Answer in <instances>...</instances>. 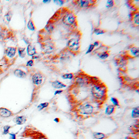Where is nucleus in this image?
Instances as JSON below:
<instances>
[{
  "instance_id": "1",
  "label": "nucleus",
  "mask_w": 139,
  "mask_h": 139,
  "mask_svg": "<svg viewBox=\"0 0 139 139\" xmlns=\"http://www.w3.org/2000/svg\"><path fill=\"white\" fill-rule=\"evenodd\" d=\"M91 92L93 96L96 99H102L106 95V88L103 85H98L93 87Z\"/></svg>"
},
{
  "instance_id": "2",
  "label": "nucleus",
  "mask_w": 139,
  "mask_h": 139,
  "mask_svg": "<svg viewBox=\"0 0 139 139\" xmlns=\"http://www.w3.org/2000/svg\"><path fill=\"white\" fill-rule=\"evenodd\" d=\"M94 107L89 104H84L81 106L79 112L81 113L84 115H89L94 112Z\"/></svg>"
},
{
  "instance_id": "3",
  "label": "nucleus",
  "mask_w": 139,
  "mask_h": 139,
  "mask_svg": "<svg viewBox=\"0 0 139 139\" xmlns=\"http://www.w3.org/2000/svg\"><path fill=\"white\" fill-rule=\"evenodd\" d=\"M68 47L70 50L72 51H76L79 48V43L78 39L72 38L68 41Z\"/></svg>"
},
{
  "instance_id": "4",
  "label": "nucleus",
  "mask_w": 139,
  "mask_h": 139,
  "mask_svg": "<svg viewBox=\"0 0 139 139\" xmlns=\"http://www.w3.org/2000/svg\"><path fill=\"white\" fill-rule=\"evenodd\" d=\"M75 19L76 18L74 14L69 13L64 16L63 17V22L65 24L71 25L75 22Z\"/></svg>"
},
{
  "instance_id": "5",
  "label": "nucleus",
  "mask_w": 139,
  "mask_h": 139,
  "mask_svg": "<svg viewBox=\"0 0 139 139\" xmlns=\"http://www.w3.org/2000/svg\"><path fill=\"white\" fill-rule=\"evenodd\" d=\"M32 81L34 84L39 85L42 82V77L40 74L36 73L32 77Z\"/></svg>"
},
{
  "instance_id": "6",
  "label": "nucleus",
  "mask_w": 139,
  "mask_h": 139,
  "mask_svg": "<svg viewBox=\"0 0 139 139\" xmlns=\"http://www.w3.org/2000/svg\"><path fill=\"white\" fill-rule=\"evenodd\" d=\"M12 114V112L7 109L1 108H0V116L3 117H8Z\"/></svg>"
},
{
  "instance_id": "7",
  "label": "nucleus",
  "mask_w": 139,
  "mask_h": 139,
  "mask_svg": "<svg viewBox=\"0 0 139 139\" xmlns=\"http://www.w3.org/2000/svg\"><path fill=\"white\" fill-rule=\"evenodd\" d=\"M27 118L25 116H17L15 118V122L18 125H22L25 123Z\"/></svg>"
},
{
  "instance_id": "8",
  "label": "nucleus",
  "mask_w": 139,
  "mask_h": 139,
  "mask_svg": "<svg viewBox=\"0 0 139 139\" xmlns=\"http://www.w3.org/2000/svg\"><path fill=\"white\" fill-rule=\"evenodd\" d=\"M52 86L54 88L57 89H60L62 88H65L66 87V85L64 84L60 81L56 80L52 82Z\"/></svg>"
},
{
  "instance_id": "9",
  "label": "nucleus",
  "mask_w": 139,
  "mask_h": 139,
  "mask_svg": "<svg viewBox=\"0 0 139 139\" xmlns=\"http://www.w3.org/2000/svg\"><path fill=\"white\" fill-rule=\"evenodd\" d=\"M14 74L17 77L20 78H25L27 76L26 73L19 69L16 70L14 71Z\"/></svg>"
},
{
  "instance_id": "10",
  "label": "nucleus",
  "mask_w": 139,
  "mask_h": 139,
  "mask_svg": "<svg viewBox=\"0 0 139 139\" xmlns=\"http://www.w3.org/2000/svg\"><path fill=\"white\" fill-rule=\"evenodd\" d=\"M6 52L7 56L10 58H12L15 54L16 49L12 47H9L7 48Z\"/></svg>"
},
{
  "instance_id": "11",
  "label": "nucleus",
  "mask_w": 139,
  "mask_h": 139,
  "mask_svg": "<svg viewBox=\"0 0 139 139\" xmlns=\"http://www.w3.org/2000/svg\"><path fill=\"white\" fill-rule=\"evenodd\" d=\"M115 110V107L114 106L112 105L108 106L106 109L105 112L108 115H110L114 112Z\"/></svg>"
},
{
  "instance_id": "12",
  "label": "nucleus",
  "mask_w": 139,
  "mask_h": 139,
  "mask_svg": "<svg viewBox=\"0 0 139 139\" xmlns=\"http://www.w3.org/2000/svg\"><path fill=\"white\" fill-rule=\"evenodd\" d=\"M27 51L28 55H30V56H33L36 53L35 48L31 45H29L27 47Z\"/></svg>"
},
{
  "instance_id": "13",
  "label": "nucleus",
  "mask_w": 139,
  "mask_h": 139,
  "mask_svg": "<svg viewBox=\"0 0 139 139\" xmlns=\"http://www.w3.org/2000/svg\"><path fill=\"white\" fill-rule=\"evenodd\" d=\"M94 136L96 139H104L105 138V135L99 132H95L94 133Z\"/></svg>"
},
{
  "instance_id": "14",
  "label": "nucleus",
  "mask_w": 139,
  "mask_h": 139,
  "mask_svg": "<svg viewBox=\"0 0 139 139\" xmlns=\"http://www.w3.org/2000/svg\"><path fill=\"white\" fill-rule=\"evenodd\" d=\"M78 5L81 7H86L89 6V0H79L78 1Z\"/></svg>"
},
{
  "instance_id": "15",
  "label": "nucleus",
  "mask_w": 139,
  "mask_h": 139,
  "mask_svg": "<svg viewBox=\"0 0 139 139\" xmlns=\"http://www.w3.org/2000/svg\"><path fill=\"white\" fill-rule=\"evenodd\" d=\"M139 117V107L133 109L132 112V117L133 118H138Z\"/></svg>"
},
{
  "instance_id": "16",
  "label": "nucleus",
  "mask_w": 139,
  "mask_h": 139,
  "mask_svg": "<svg viewBox=\"0 0 139 139\" xmlns=\"http://www.w3.org/2000/svg\"><path fill=\"white\" fill-rule=\"evenodd\" d=\"M131 54L134 56H138L139 54V49L138 48H133L130 50Z\"/></svg>"
},
{
  "instance_id": "17",
  "label": "nucleus",
  "mask_w": 139,
  "mask_h": 139,
  "mask_svg": "<svg viewBox=\"0 0 139 139\" xmlns=\"http://www.w3.org/2000/svg\"><path fill=\"white\" fill-rule=\"evenodd\" d=\"M49 104L48 102H44V103H42V104L38 106V109H39V111H40L42 110L43 109L49 106Z\"/></svg>"
},
{
  "instance_id": "18",
  "label": "nucleus",
  "mask_w": 139,
  "mask_h": 139,
  "mask_svg": "<svg viewBox=\"0 0 139 139\" xmlns=\"http://www.w3.org/2000/svg\"><path fill=\"white\" fill-rule=\"evenodd\" d=\"M109 54L107 52H103L98 55L99 57L102 59H104L109 56Z\"/></svg>"
},
{
  "instance_id": "19",
  "label": "nucleus",
  "mask_w": 139,
  "mask_h": 139,
  "mask_svg": "<svg viewBox=\"0 0 139 139\" xmlns=\"http://www.w3.org/2000/svg\"><path fill=\"white\" fill-rule=\"evenodd\" d=\"M74 77V75L72 73H68L65 74L63 75L62 76V77L63 79H69V80H71L73 78V77Z\"/></svg>"
},
{
  "instance_id": "20",
  "label": "nucleus",
  "mask_w": 139,
  "mask_h": 139,
  "mask_svg": "<svg viewBox=\"0 0 139 139\" xmlns=\"http://www.w3.org/2000/svg\"><path fill=\"white\" fill-rule=\"evenodd\" d=\"M25 48H19V55L20 57L24 58L25 55Z\"/></svg>"
},
{
  "instance_id": "21",
  "label": "nucleus",
  "mask_w": 139,
  "mask_h": 139,
  "mask_svg": "<svg viewBox=\"0 0 139 139\" xmlns=\"http://www.w3.org/2000/svg\"><path fill=\"white\" fill-rule=\"evenodd\" d=\"M111 101L114 105L116 106H119V102L117 98L115 97H112Z\"/></svg>"
},
{
  "instance_id": "22",
  "label": "nucleus",
  "mask_w": 139,
  "mask_h": 139,
  "mask_svg": "<svg viewBox=\"0 0 139 139\" xmlns=\"http://www.w3.org/2000/svg\"><path fill=\"white\" fill-rule=\"evenodd\" d=\"M27 27L29 29H30L31 30L34 31L35 29V28H34V24L31 21H30L28 22V24H27Z\"/></svg>"
},
{
  "instance_id": "23",
  "label": "nucleus",
  "mask_w": 139,
  "mask_h": 139,
  "mask_svg": "<svg viewBox=\"0 0 139 139\" xmlns=\"http://www.w3.org/2000/svg\"><path fill=\"white\" fill-rule=\"evenodd\" d=\"M139 14L138 13L136 14L135 15L134 18H133V21L135 23V24L138 25H139Z\"/></svg>"
},
{
  "instance_id": "24",
  "label": "nucleus",
  "mask_w": 139,
  "mask_h": 139,
  "mask_svg": "<svg viewBox=\"0 0 139 139\" xmlns=\"http://www.w3.org/2000/svg\"><path fill=\"white\" fill-rule=\"evenodd\" d=\"M11 127L8 125H6L4 126L3 127V134H7L9 131V129H10Z\"/></svg>"
},
{
  "instance_id": "25",
  "label": "nucleus",
  "mask_w": 139,
  "mask_h": 139,
  "mask_svg": "<svg viewBox=\"0 0 139 139\" xmlns=\"http://www.w3.org/2000/svg\"><path fill=\"white\" fill-rule=\"evenodd\" d=\"M94 33L97 35H99V34H104V31L102 30V29H96L94 30Z\"/></svg>"
},
{
  "instance_id": "26",
  "label": "nucleus",
  "mask_w": 139,
  "mask_h": 139,
  "mask_svg": "<svg viewBox=\"0 0 139 139\" xmlns=\"http://www.w3.org/2000/svg\"><path fill=\"white\" fill-rule=\"evenodd\" d=\"M113 0H107L106 3V7L109 8L113 7Z\"/></svg>"
},
{
  "instance_id": "27",
  "label": "nucleus",
  "mask_w": 139,
  "mask_h": 139,
  "mask_svg": "<svg viewBox=\"0 0 139 139\" xmlns=\"http://www.w3.org/2000/svg\"><path fill=\"white\" fill-rule=\"evenodd\" d=\"M94 45H90L89 48H88V50L87 51L86 54H88L89 53H91V52L92 51V50H93V49H94Z\"/></svg>"
},
{
  "instance_id": "28",
  "label": "nucleus",
  "mask_w": 139,
  "mask_h": 139,
  "mask_svg": "<svg viewBox=\"0 0 139 139\" xmlns=\"http://www.w3.org/2000/svg\"><path fill=\"white\" fill-rule=\"evenodd\" d=\"M54 2L56 4V5H59L60 6H61L63 5L64 3V1L63 0H54Z\"/></svg>"
},
{
  "instance_id": "29",
  "label": "nucleus",
  "mask_w": 139,
  "mask_h": 139,
  "mask_svg": "<svg viewBox=\"0 0 139 139\" xmlns=\"http://www.w3.org/2000/svg\"><path fill=\"white\" fill-rule=\"evenodd\" d=\"M9 139H16V135L14 133H9Z\"/></svg>"
},
{
  "instance_id": "30",
  "label": "nucleus",
  "mask_w": 139,
  "mask_h": 139,
  "mask_svg": "<svg viewBox=\"0 0 139 139\" xmlns=\"http://www.w3.org/2000/svg\"><path fill=\"white\" fill-rule=\"evenodd\" d=\"M33 65V61L32 60H30V61H28L27 63V66H32V65Z\"/></svg>"
},
{
  "instance_id": "31",
  "label": "nucleus",
  "mask_w": 139,
  "mask_h": 139,
  "mask_svg": "<svg viewBox=\"0 0 139 139\" xmlns=\"http://www.w3.org/2000/svg\"><path fill=\"white\" fill-rule=\"evenodd\" d=\"M63 92L62 90H56L55 91V93H54V95H58V94H60L62 92Z\"/></svg>"
},
{
  "instance_id": "32",
  "label": "nucleus",
  "mask_w": 139,
  "mask_h": 139,
  "mask_svg": "<svg viewBox=\"0 0 139 139\" xmlns=\"http://www.w3.org/2000/svg\"><path fill=\"white\" fill-rule=\"evenodd\" d=\"M54 121H55L56 122L59 123L60 121V119L59 118H55V119H54Z\"/></svg>"
},
{
  "instance_id": "33",
  "label": "nucleus",
  "mask_w": 139,
  "mask_h": 139,
  "mask_svg": "<svg viewBox=\"0 0 139 139\" xmlns=\"http://www.w3.org/2000/svg\"><path fill=\"white\" fill-rule=\"evenodd\" d=\"M94 47L95 46H98V45H99V43H98V41H96V42H94Z\"/></svg>"
},
{
  "instance_id": "34",
  "label": "nucleus",
  "mask_w": 139,
  "mask_h": 139,
  "mask_svg": "<svg viewBox=\"0 0 139 139\" xmlns=\"http://www.w3.org/2000/svg\"><path fill=\"white\" fill-rule=\"evenodd\" d=\"M40 139H47V138H44V137H42V138H40Z\"/></svg>"
}]
</instances>
